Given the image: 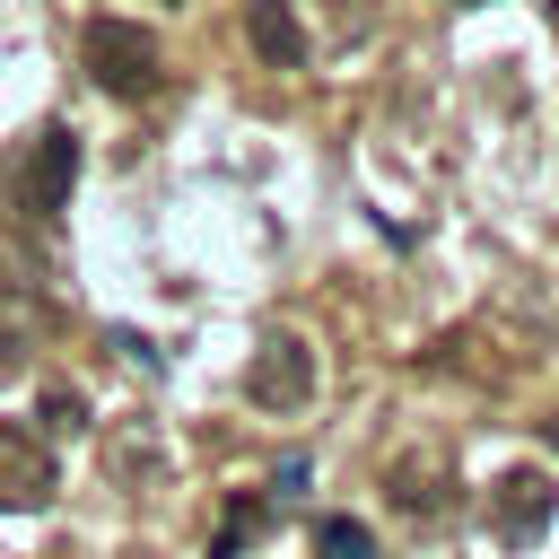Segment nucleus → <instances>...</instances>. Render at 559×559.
I'll return each instance as SVG.
<instances>
[{"label": "nucleus", "mask_w": 559, "mask_h": 559, "mask_svg": "<svg viewBox=\"0 0 559 559\" xmlns=\"http://www.w3.org/2000/svg\"><path fill=\"white\" fill-rule=\"evenodd\" d=\"M79 61H87V79H96L105 96H122V105H140V96L166 87V44H157L148 26H131V17H87Z\"/></svg>", "instance_id": "1"}, {"label": "nucleus", "mask_w": 559, "mask_h": 559, "mask_svg": "<svg viewBox=\"0 0 559 559\" xmlns=\"http://www.w3.org/2000/svg\"><path fill=\"white\" fill-rule=\"evenodd\" d=\"M9 183H17V218L52 227V218L70 210V183H79V131H70V122H44V131L26 140V157L9 166Z\"/></svg>", "instance_id": "2"}, {"label": "nucleus", "mask_w": 559, "mask_h": 559, "mask_svg": "<svg viewBox=\"0 0 559 559\" xmlns=\"http://www.w3.org/2000/svg\"><path fill=\"white\" fill-rule=\"evenodd\" d=\"M245 402L271 411V419L306 411V402H314V341H297V332H262V349L245 358Z\"/></svg>", "instance_id": "3"}, {"label": "nucleus", "mask_w": 559, "mask_h": 559, "mask_svg": "<svg viewBox=\"0 0 559 559\" xmlns=\"http://www.w3.org/2000/svg\"><path fill=\"white\" fill-rule=\"evenodd\" d=\"M550 515H559V489H550V472H542V463H515V472H498V480H489V542L524 550V542H542V533H550Z\"/></svg>", "instance_id": "4"}, {"label": "nucleus", "mask_w": 559, "mask_h": 559, "mask_svg": "<svg viewBox=\"0 0 559 559\" xmlns=\"http://www.w3.org/2000/svg\"><path fill=\"white\" fill-rule=\"evenodd\" d=\"M52 489H61L52 445L26 419H0V515H35V507H52Z\"/></svg>", "instance_id": "5"}, {"label": "nucleus", "mask_w": 559, "mask_h": 559, "mask_svg": "<svg viewBox=\"0 0 559 559\" xmlns=\"http://www.w3.org/2000/svg\"><path fill=\"white\" fill-rule=\"evenodd\" d=\"M245 44L271 61V70H306V26L288 0H245Z\"/></svg>", "instance_id": "6"}, {"label": "nucleus", "mask_w": 559, "mask_h": 559, "mask_svg": "<svg viewBox=\"0 0 559 559\" xmlns=\"http://www.w3.org/2000/svg\"><path fill=\"white\" fill-rule=\"evenodd\" d=\"M314 559H376V533L358 515H323L314 524Z\"/></svg>", "instance_id": "7"}, {"label": "nucleus", "mask_w": 559, "mask_h": 559, "mask_svg": "<svg viewBox=\"0 0 559 559\" xmlns=\"http://www.w3.org/2000/svg\"><path fill=\"white\" fill-rule=\"evenodd\" d=\"M393 507H402V515H437V489H428V463H393Z\"/></svg>", "instance_id": "8"}, {"label": "nucleus", "mask_w": 559, "mask_h": 559, "mask_svg": "<svg viewBox=\"0 0 559 559\" xmlns=\"http://www.w3.org/2000/svg\"><path fill=\"white\" fill-rule=\"evenodd\" d=\"M44 428H52V437H79V428H87V402H79L70 384H44Z\"/></svg>", "instance_id": "9"}, {"label": "nucleus", "mask_w": 559, "mask_h": 559, "mask_svg": "<svg viewBox=\"0 0 559 559\" xmlns=\"http://www.w3.org/2000/svg\"><path fill=\"white\" fill-rule=\"evenodd\" d=\"M26 341H35V332H26V306H0V384L26 367Z\"/></svg>", "instance_id": "10"}, {"label": "nucleus", "mask_w": 559, "mask_h": 559, "mask_svg": "<svg viewBox=\"0 0 559 559\" xmlns=\"http://www.w3.org/2000/svg\"><path fill=\"white\" fill-rule=\"evenodd\" d=\"M542 428H550V445H559V411H550V419H542Z\"/></svg>", "instance_id": "11"}, {"label": "nucleus", "mask_w": 559, "mask_h": 559, "mask_svg": "<svg viewBox=\"0 0 559 559\" xmlns=\"http://www.w3.org/2000/svg\"><path fill=\"white\" fill-rule=\"evenodd\" d=\"M542 9H550V17H559V0H542Z\"/></svg>", "instance_id": "12"}]
</instances>
